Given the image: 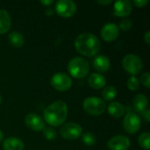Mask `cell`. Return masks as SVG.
Returning a JSON list of instances; mask_svg holds the SVG:
<instances>
[{"mask_svg": "<svg viewBox=\"0 0 150 150\" xmlns=\"http://www.w3.org/2000/svg\"><path fill=\"white\" fill-rule=\"evenodd\" d=\"M83 107L86 113L92 116H99L103 114L106 109L104 100L98 97H89L85 98L83 103Z\"/></svg>", "mask_w": 150, "mask_h": 150, "instance_id": "4", "label": "cell"}, {"mask_svg": "<svg viewBox=\"0 0 150 150\" xmlns=\"http://www.w3.org/2000/svg\"><path fill=\"white\" fill-rule=\"evenodd\" d=\"M8 40H9V43L13 47H16V48H20L25 44L24 36L18 32H11V33H10V34L8 36Z\"/></svg>", "mask_w": 150, "mask_h": 150, "instance_id": "20", "label": "cell"}, {"mask_svg": "<svg viewBox=\"0 0 150 150\" xmlns=\"http://www.w3.org/2000/svg\"><path fill=\"white\" fill-rule=\"evenodd\" d=\"M117 96V89L113 86H106L102 91V97L105 101H112Z\"/></svg>", "mask_w": 150, "mask_h": 150, "instance_id": "21", "label": "cell"}, {"mask_svg": "<svg viewBox=\"0 0 150 150\" xmlns=\"http://www.w3.org/2000/svg\"><path fill=\"white\" fill-rule=\"evenodd\" d=\"M138 142L139 145L146 150H149L150 149V134L148 132H144L140 134L138 138Z\"/></svg>", "mask_w": 150, "mask_h": 150, "instance_id": "22", "label": "cell"}, {"mask_svg": "<svg viewBox=\"0 0 150 150\" xmlns=\"http://www.w3.org/2000/svg\"><path fill=\"white\" fill-rule=\"evenodd\" d=\"M46 14H47V16L53 15V14H54V10H53L52 8H47V11H46Z\"/></svg>", "mask_w": 150, "mask_h": 150, "instance_id": "33", "label": "cell"}, {"mask_svg": "<svg viewBox=\"0 0 150 150\" xmlns=\"http://www.w3.org/2000/svg\"><path fill=\"white\" fill-rule=\"evenodd\" d=\"M24 142L16 137H10L4 141L3 142V149L4 150H23L24 149Z\"/></svg>", "mask_w": 150, "mask_h": 150, "instance_id": "16", "label": "cell"}, {"mask_svg": "<svg viewBox=\"0 0 150 150\" xmlns=\"http://www.w3.org/2000/svg\"><path fill=\"white\" fill-rule=\"evenodd\" d=\"M82 141H83V142L86 146H93L96 143L97 139H96V136H95L94 134L90 133V132H87V133H85V134H83Z\"/></svg>", "mask_w": 150, "mask_h": 150, "instance_id": "23", "label": "cell"}, {"mask_svg": "<svg viewBox=\"0 0 150 150\" xmlns=\"http://www.w3.org/2000/svg\"><path fill=\"white\" fill-rule=\"evenodd\" d=\"M45 121L50 127L62 125L68 116V105L64 101L59 100L49 105L43 112Z\"/></svg>", "mask_w": 150, "mask_h": 150, "instance_id": "2", "label": "cell"}, {"mask_svg": "<svg viewBox=\"0 0 150 150\" xmlns=\"http://www.w3.org/2000/svg\"><path fill=\"white\" fill-rule=\"evenodd\" d=\"M148 105H149L148 98H147V96H145L143 94H138L133 99L134 108L138 112L142 113V112H144L147 109Z\"/></svg>", "mask_w": 150, "mask_h": 150, "instance_id": "17", "label": "cell"}, {"mask_svg": "<svg viewBox=\"0 0 150 150\" xmlns=\"http://www.w3.org/2000/svg\"><path fill=\"white\" fill-rule=\"evenodd\" d=\"M40 3L43 4V5H45V6H49V5H51L53 3H54V1L53 0H41L40 1Z\"/></svg>", "mask_w": 150, "mask_h": 150, "instance_id": "31", "label": "cell"}, {"mask_svg": "<svg viewBox=\"0 0 150 150\" xmlns=\"http://www.w3.org/2000/svg\"><path fill=\"white\" fill-rule=\"evenodd\" d=\"M149 4V0H134V4L138 8H142Z\"/></svg>", "mask_w": 150, "mask_h": 150, "instance_id": "28", "label": "cell"}, {"mask_svg": "<svg viewBox=\"0 0 150 150\" xmlns=\"http://www.w3.org/2000/svg\"><path fill=\"white\" fill-rule=\"evenodd\" d=\"M68 70L75 78H84L90 71V65L85 59L82 57H74L68 64Z\"/></svg>", "mask_w": 150, "mask_h": 150, "instance_id": "3", "label": "cell"}, {"mask_svg": "<svg viewBox=\"0 0 150 150\" xmlns=\"http://www.w3.org/2000/svg\"><path fill=\"white\" fill-rule=\"evenodd\" d=\"M130 146L131 142L125 135L113 136L107 143V147L110 150H128Z\"/></svg>", "mask_w": 150, "mask_h": 150, "instance_id": "10", "label": "cell"}, {"mask_svg": "<svg viewBox=\"0 0 150 150\" xmlns=\"http://www.w3.org/2000/svg\"><path fill=\"white\" fill-rule=\"evenodd\" d=\"M122 66L127 73L134 76L135 75H138L142 70L143 63L142 59L138 55L134 54H129L123 58Z\"/></svg>", "mask_w": 150, "mask_h": 150, "instance_id": "5", "label": "cell"}, {"mask_svg": "<svg viewBox=\"0 0 150 150\" xmlns=\"http://www.w3.org/2000/svg\"><path fill=\"white\" fill-rule=\"evenodd\" d=\"M82 132V127L79 124L74 122H69L64 124L60 130V134L62 136V138L68 141L76 140L81 136Z\"/></svg>", "mask_w": 150, "mask_h": 150, "instance_id": "7", "label": "cell"}, {"mask_svg": "<svg viewBox=\"0 0 150 150\" xmlns=\"http://www.w3.org/2000/svg\"><path fill=\"white\" fill-rule=\"evenodd\" d=\"M120 34V28L113 23H108L101 29V37L105 41L112 42L115 40Z\"/></svg>", "mask_w": 150, "mask_h": 150, "instance_id": "12", "label": "cell"}, {"mask_svg": "<svg viewBox=\"0 0 150 150\" xmlns=\"http://www.w3.org/2000/svg\"><path fill=\"white\" fill-rule=\"evenodd\" d=\"M25 123L26 127L33 131L39 132L42 131L45 127V121L38 114L31 112L27 114L25 118Z\"/></svg>", "mask_w": 150, "mask_h": 150, "instance_id": "11", "label": "cell"}, {"mask_svg": "<svg viewBox=\"0 0 150 150\" xmlns=\"http://www.w3.org/2000/svg\"><path fill=\"white\" fill-rule=\"evenodd\" d=\"M11 25V19L10 14L5 10H0V34L7 33Z\"/></svg>", "mask_w": 150, "mask_h": 150, "instance_id": "18", "label": "cell"}, {"mask_svg": "<svg viewBox=\"0 0 150 150\" xmlns=\"http://www.w3.org/2000/svg\"><path fill=\"white\" fill-rule=\"evenodd\" d=\"M144 41L146 42V44L150 43V31H147L144 34Z\"/></svg>", "mask_w": 150, "mask_h": 150, "instance_id": "30", "label": "cell"}, {"mask_svg": "<svg viewBox=\"0 0 150 150\" xmlns=\"http://www.w3.org/2000/svg\"><path fill=\"white\" fill-rule=\"evenodd\" d=\"M87 82L89 85L95 89V90H99L103 88L106 84V79L104 76L98 73H92L88 76Z\"/></svg>", "mask_w": 150, "mask_h": 150, "instance_id": "15", "label": "cell"}, {"mask_svg": "<svg viewBox=\"0 0 150 150\" xmlns=\"http://www.w3.org/2000/svg\"><path fill=\"white\" fill-rule=\"evenodd\" d=\"M141 82L146 87V88H149L150 86V75L149 72H145L141 76Z\"/></svg>", "mask_w": 150, "mask_h": 150, "instance_id": "27", "label": "cell"}, {"mask_svg": "<svg viewBox=\"0 0 150 150\" xmlns=\"http://www.w3.org/2000/svg\"><path fill=\"white\" fill-rule=\"evenodd\" d=\"M142 114L143 115L144 119L147 120V121H149L150 120V110L149 108H147L144 112H142Z\"/></svg>", "mask_w": 150, "mask_h": 150, "instance_id": "29", "label": "cell"}, {"mask_svg": "<svg viewBox=\"0 0 150 150\" xmlns=\"http://www.w3.org/2000/svg\"><path fill=\"white\" fill-rule=\"evenodd\" d=\"M108 112L109 114L116 119L121 118L125 113V107L120 102H112L108 105Z\"/></svg>", "mask_w": 150, "mask_h": 150, "instance_id": "19", "label": "cell"}, {"mask_svg": "<svg viewBox=\"0 0 150 150\" xmlns=\"http://www.w3.org/2000/svg\"><path fill=\"white\" fill-rule=\"evenodd\" d=\"M98 4H111V3H112V0H105V1H103V0H98Z\"/></svg>", "mask_w": 150, "mask_h": 150, "instance_id": "32", "label": "cell"}, {"mask_svg": "<svg viewBox=\"0 0 150 150\" xmlns=\"http://www.w3.org/2000/svg\"><path fill=\"white\" fill-rule=\"evenodd\" d=\"M1 102H2V98H1V96H0V104H1Z\"/></svg>", "mask_w": 150, "mask_h": 150, "instance_id": "35", "label": "cell"}, {"mask_svg": "<svg viewBox=\"0 0 150 150\" xmlns=\"http://www.w3.org/2000/svg\"><path fill=\"white\" fill-rule=\"evenodd\" d=\"M56 13L63 18H69L76 11V4L71 0H60L55 3Z\"/></svg>", "mask_w": 150, "mask_h": 150, "instance_id": "9", "label": "cell"}, {"mask_svg": "<svg viewBox=\"0 0 150 150\" xmlns=\"http://www.w3.org/2000/svg\"><path fill=\"white\" fill-rule=\"evenodd\" d=\"M75 47L76 51L83 55L94 56L99 52L101 43L99 39L95 34L91 33H83L76 38Z\"/></svg>", "mask_w": 150, "mask_h": 150, "instance_id": "1", "label": "cell"}, {"mask_svg": "<svg viewBox=\"0 0 150 150\" xmlns=\"http://www.w3.org/2000/svg\"><path fill=\"white\" fill-rule=\"evenodd\" d=\"M53 88L59 91H66L72 86V79L66 73L59 72L54 74L50 80Z\"/></svg>", "mask_w": 150, "mask_h": 150, "instance_id": "6", "label": "cell"}, {"mask_svg": "<svg viewBox=\"0 0 150 150\" xmlns=\"http://www.w3.org/2000/svg\"><path fill=\"white\" fill-rule=\"evenodd\" d=\"M92 65L96 70L102 72V73L109 70V69L111 67L110 60L104 54L97 55L92 62Z\"/></svg>", "mask_w": 150, "mask_h": 150, "instance_id": "14", "label": "cell"}, {"mask_svg": "<svg viewBox=\"0 0 150 150\" xmlns=\"http://www.w3.org/2000/svg\"><path fill=\"white\" fill-rule=\"evenodd\" d=\"M127 85V88L129 90L134 91L139 89V87H140V81H139V79L136 76H132L131 77L128 78Z\"/></svg>", "mask_w": 150, "mask_h": 150, "instance_id": "25", "label": "cell"}, {"mask_svg": "<svg viewBox=\"0 0 150 150\" xmlns=\"http://www.w3.org/2000/svg\"><path fill=\"white\" fill-rule=\"evenodd\" d=\"M3 139H4V134H3V132L0 130V142L3 141Z\"/></svg>", "mask_w": 150, "mask_h": 150, "instance_id": "34", "label": "cell"}, {"mask_svg": "<svg viewBox=\"0 0 150 150\" xmlns=\"http://www.w3.org/2000/svg\"><path fill=\"white\" fill-rule=\"evenodd\" d=\"M142 126V120L135 112H128L123 120V127L126 132L130 134H136Z\"/></svg>", "mask_w": 150, "mask_h": 150, "instance_id": "8", "label": "cell"}, {"mask_svg": "<svg viewBox=\"0 0 150 150\" xmlns=\"http://www.w3.org/2000/svg\"><path fill=\"white\" fill-rule=\"evenodd\" d=\"M132 25L133 24L130 19H123L122 21H120L119 28L123 31H128L132 28Z\"/></svg>", "mask_w": 150, "mask_h": 150, "instance_id": "26", "label": "cell"}, {"mask_svg": "<svg viewBox=\"0 0 150 150\" xmlns=\"http://www.w3.org/2000/svg\"><path fill=\"white\" fill-rule=\"evenodd\" d=\"M42 131L44 137L48 141H54L57 137V133L52 127H45Z\"/></svg>", "mask_w": 150, "mask_h": 150, "instance_id": "24", "label": "cell"}, {"mask_svg": "<svg viewBox=\"0 0 150 150\" xmlns=\"http://www.w3.org/2000/svg\"><path fill=\"white\" fill-rule=\"evenodd\" d=\"M133 10L132 3L129 0H119L114 3L113 13L117 17H127Z\"/></svg>", "mask_w": 150, "mask_h": 150, "instance_id": "13", "label": "cell"}]
</instances>
